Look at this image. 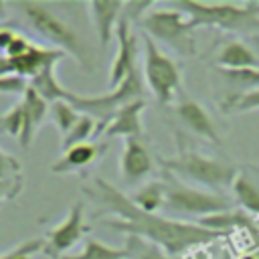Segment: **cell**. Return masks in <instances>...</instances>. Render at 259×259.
Segmentation results:
<instances>
[{
    "label": "cell",
    "mask_w": 259,
    "mask_h": 259,
    "mask_svg": "<svg viewBox=\"0 0 259 259\" xmlns=\"http://www.w3.org/2000/svg\"><path fill=\"white\" fill-rule=\"evenodd\" d=\"M85 192L103 210L113 214V219H103V223L107 227H111L113 231H119V233H127L130 237L148 239L150 243H156L170 255L182 253L190 247L204 245V243H210V241L227 235V233L204 229L194 223L166 219V217H160L158 212H146V210L138 208L130 200V196L121 194L115 186H111L109 182H105L99 176L93 178V184L89 188H85Z\"/></svg>",
    "instance_id": "obj_1"
},
{
    "label": "cell",
    "mask_w": 259,
    "mask_h": 259,
    "mask_svg": "<svg viewBox=\"0 0 259 259\" xmlns=\"http://www.w3.org/2000/svg\"><path fill=\"white\" fill-rule=\"evenodd\" d=\"M170 6L178 8L188 26H217L231 32H255L259 30V2H192L178 0Z\"/></svg>",
    "instance_id": "obj_2"
},
{
    "label": "cell",
    "mask_w": 259,
    "mask_h": 259,
    "mask_svg": "<svg viewBox=\"0 0 259 259\" xmlns=\"http://www.w3.org/2000/svg\"><path fill=\"white\" fill-rule=\"evenodd\" d=\"M144 97V83H142V77H140V71L134 69L119 87L111 89L109 93H103V95H77V93H71L67 91L65 93V99L79 111V113H85L89 117H97V127H95V136H101L105 125L113 119V115L119 111V107H123L125 103H132L136 99H142Z\"/></svg>",
    "instance_id": "obj_3"
},
{
    "label": "cell",
    "mask_w": 259,
    "mask_h": 259,
    "mask_svg": "<svg viewBox=\"0 0 259 259\" xmlns=\"http://www.w3.org/2000/svg\"><path fill=\"white\" fill-rule=\"evenodd\" d=\"M16 8L24 14L26 22L30 24V28L36 34H40L42 38H47L53 45H57L59 51L73 55V59L81 67L89 69V59H87V53H85L77 32L67 22H63L59 16H55L49 10L47 4H40V2H20V4H16Z\"/></svg>",
    "instance_id": "obj_4"
},
{
    "label": "cell",
    "mask_w": 259,
    "mask_h": 259,
    "mask_svg": "<svg viewBox=\"0 0 259 259\" xmlns=\"http://www.w3.org/2000/svg\"><path fill=\"white\" fill-rule=\"evenodd\" d=\"M162 166L170 174L184 176L192 182H198V184L210 186V188L233 186L235 178L239 176V166H235L227 160L206 158L198 152H180L176 158L162 160Z\"/></svg>",
    "instance_id": "obj_5"
},
{
    "label": "cell",
    "mask_w": 259,
    "mask_h": 259,
    "mask_svg": "<svg viewBox=\"0 0 259 259\" xmlns=\"http://www.w3.org/2000/svg\"><path fill=\"white\" fill-rule=\"evenodd\" d=\"M138 24L146 30L148 36H154L166 42L170 49H174L182 57H192L196 53L192 28L188 26L186 16L170 4L162 8H150Z\"/></svg>",
    "instance_id": "obj_6"
},
{
    "label": "cell",
    "mask_w": 259,
    "mask_h": 259,
    "mask_svg": "<svg viewBox=\"0 0 259 259\" xmlns=\"http://www.w3.org/2000/svg\"><path fill=\"white\" fill-rule=\"evenodd\" d=\"M233 208H235V198H229L225 194L192 188V186H186L178 180L166 182L164 210L184 212V214H200V219H202V217L227 212Z\"/></svg>",
    "instance_id": "obj_7"
},
{
    "label": "cell",
    "mask_w": 259,
    "mask_h": 259,
    "mask_svg": "<svg viewBox=\"0 0 259 259\" xmlns=\"http://www.w3.org/2000/svg\"><path fill=\"white\" fill-rule=\"evenodd\" d=\"M144 77L160 103H170L180 87V71L176 63L164 55L148 34H144Z\"/></svg>",
    "instance_id": "obj_8"
},
{
    "label": "cell",
    "mask_w": 259,
    "mask_h": 259,
    "mask_svg": "<svg viewBox=\"0 0 259 259\" xmlns=\"http://www.w3.org/2000/svg\"><path fill=\"white\" fill-rule=\"evenodd\" d=\"M83 235V202L71 204L67 217L49 231L47 241L42 245V253L51 259H61L65 251H69L75 243H79Z\"/></svg>",
    "instance_id": "obj_9"
},
{
    "label": "cell",
    "mask_w": 259,
    "mask_h": 259,
    "mask_svg": "<svg viewBox=\"0 0 259 259\" xmlns=\"http://www.w3.org/2000/svg\"><path fill=\"white\" fill-rule=\"evenodd\" d=\"M115 34H117V53H115V57H113L111 71H109V85H111V89L119 87V85L123 83V79H125L134 69H138V65H136V57H138V36L132 32V22H130L127 18L119 16Z\"/></svg>",
    "instance_id": "obj_10"
},
{
    "label": "cell",
    "mask_w": 259,
    "mask_h": 259,
    "mask_svg": "<svg viewBox=\"0 0 259 259\" xmlns=\"http://www.w3.org/2000/svg\"><path fill=\"white\" fill-rule=\"evenodd\" d=\"M154 168V160L140 138H127L123 142V152L119 158V172L127 184H134L146 176H150Z\"/></svg>",
    "instance_id": "obj_11"
},
{
    "label": "cell",
    "mask_w": 259,
    "mask_h": 259,
    "mask_svg": "<svg viewBox=\"0 0 259 259\" xmlns=\"http://www.w3.org/2000/svg\"><path fill=\"white\" fill-rule=\"evenodd\" d=\"M65 57L63 51L59 49H47V47H36L32 45L28 49L26 55L18 57V59H10L12 61V67H14V73L18 77H24V79H32L36 77L38 73L42 71H49V69H55V65Z\"/></svg>",
    "instance_id": "obj_12"
},
{
    "label": "cell",
    "mask_w": 259,
    "mask_h": 259,
    "mask_svg": "<svg viewBox=\"0 0 259 259\" xmlns=\"http://www.w3.org/2000/svg\"><path fill=\"white\" fill-rule=\"evenodd\" d=\"M174 109H176L178 117L184 121V125H186L190 132H194L196 136H200V138H204V140H208V142H212V144H221V136L217 134L210 115L206 113V109H204L200 103H196V101L190 99V97H182V99L176 103Z\"/></svg>",
    "instance_id": "obj_13"
},
{
    "label": "cell",
    "mask_w": 259,
    "mask_h": 259,
    "mask_svg": "<svg viewBox=\"0 0 259 259\" xmlns=\"http://www.w3.org/2000/svg\"><path fill=\"white\" fill-rule=\"evenodd\" d=\"M144 99H136L132 103H125L123 107H119V111L113 115V119L105 125L103 134L105 138H117V136H123L125 140L127 138H140L142 134V109H144Z\"/></svg>",
    "instance_id": "obj_14"
},
{
    "label": "cell",
    "mask_w": 259,
    "mask_h": 259,
    "mask_svg": "<svg viewBox=\"0 0 259 259\" xmlns=\"http://www.w3.org/2000/svg\"><path fill=\"white\" fill-rule=\"evenodd\" d=\"M89 12L95 24V32L99 38V45L105 47L111 40L113 30L117 28L119 16L123 12V2H111V0H95L89 2Z\"/></svg>",
    "instance_id": "obj_15"
},
{
    "label": "cell",
    "mask_w": 259,
    "mask_h": 259,
    "mask_svg": "<svg viewBox=\"0 0 259 259\" xmlns=\"http://www.w3.org/2000/svg\"><path fill=\"white\" fill-rule=\"evenodd\" d=\"M105 144H93V142H85V144H77L69 150H65V154L51 166V172L55 174H69L75 170H81L89 164H93L105 150Z\"/></svg>",
    "instance_id": "obj_16"
},
{
    "label": "cell",
    "mask_w": 259,
    "mask_h": 259,
    "mask_svg": "<svg viewBox=\"0 0 259 259\" xmlns=\"http://www.w3.org/2000/svg\"><path fill=\"white\" fill-rule=\"evenodd\" d=\"M217 65L221 69H247V67H259V61L249 45H245L243 40H231L219 53Z\"/></svg>",
    "instance_id": "obj_17"
},
{
    "label": "cell",
    "mask_w": 259,
    "mask_h": 259,
    "mask_svg": "<svg viewBox=\"0 0 259 259\" xmlns=\"http://www.w3.org/2000/svg\"><path fill=\"white\" fill-rule=\"evenodd\" d=\"M0 130L8 136L18 138L22 148H28L32 138H34V134L28 127V121H26V115H24V109H22L20 101L16 105H12L6 113L0 115Z\"/></svg>",
    "instance_id": "obj_18"
},
{
    "label": "cell",
    "mask_w": 259,
    "mask_h": 259,
    "mask_svg": "<svg viewBox=\"0 0 259 259\" xmlns=\"http://www.w3.org/2000/svg\"><path fill=\"white\" fill-rule=\"evenodd\" d=\"M130 200L146 210V212H158L160 208H164V200H166V182H148L144 184L134 196H130Z\"/></svg>",
    "instance_id": "obj_19"
},
{
    "label": "cell",
    "mask_w": 259,
    "mask_h": 259,
    "mask_svg": "<svg viewBox=\"0 0 259 259\" xmlns=\"http://www.w3.org/2000/svg\"><path fill=\"white\" fill-rule=\"evenodd\" d=\"M20 105H22V109H24V115H26V121H28V127H30V132L34 134L36 132V127L45 121V117H47V113H49V103L28 85V89L24 91V95H22V99H20Z\"/></svg>",
    "instance_id": "obj_20"
},
{
    "label": "cell",
    "mask_w": 259,
    "mask_h": 259,
    "mask_svg": "<svg viewBox=\"0 0 259 259\" xmlns=\"http://www.w3.org/2000/svg\"><path fill=\"white\" fill-rule=\"evenodd\" d=\"M233 192H235V200L241 208H245L247 212L259 214V186L249 176L239 174L233 182Z\"/></svg>",
    "instance_id": "obj_21"
},
{
    "label": "cell",
    "mask_w": 259,
    "mask_h": 259,
    "mask_svg": "<svg viewBox=\"0 0 259 259\" xmlns=\"http://www.w3.org/2000/svg\"><path fill=\"white\" fill-rule=\"evenodd\" d=\"M61 259H130V251L115 249L109 245H103L97 239H87L83 245V251L77 255H63Z\"/></svg>",
    "instance_id": "obj_22"
},
{
    "label": "cell",
    "mask_w": 259,
    "mask_h": 259,
    "mask_svg": "<svg viewBox=\"0 0 259 259\" xmlns=\"http://www.w3.org/2000/svg\"><path fill=\"white\" fill-rule=\"evenodd\" d=\"M28 85L49 103H55V101H59V99H65V93H67V89H63L61 87V83H59V79L55 77V69H49V71H42V73H38L36 77H32L30 81H28Z\"/></svg>",
    "instance_id": "obj_23"
},
{
    "label": "cell",
    "mask_w": 259,
    "mask_h": 259,
    "mask_svg": "<svg viewBox=\"0 0 259 259\" xmlns=\"http://www.w3.org/2000/svg\"><path fill=\"white\" fill-rule=\"evenodd\" d=\"M198 225L204 229H210V231L227 233V229H233V227H251V221L247 219V214L243 210H227V212L202 217L198 221Z\"/></svg>",
    "instance_id": "obj_24"
},
{
    "label": "cell",
    "mask_w": 259,
    "mask_h": 259,
    "mask_svg": "<svg viewBox=\"0 0 259 259\" xmlns=\"http://www.w3.org/2000/svg\"><path fill=\"white\" fill-rule=\"evenodd\" d=\"M49 113H51L55 125L59 127V132H63V136L69 134V130L75 125V121H77L79 115H81V113H79L67 99H59V101L51 103Z\"/></svg>",
    "instance_id": "obj_25"
},
{
    "label": "cell",
    "mask_w": 259,
    "mask_h": 259,
    "mask_svg": "<svg viewBox=\"0 0 259 259\" xmlns=\"http://www.w3.org/2000/svg\"><path fill=\"white\" fill-rule=\"evenodd\" d=\"M95 127H97L95 119L89 117V115H85V113H81L79 119L75 121V125L69 130V134H65V138H63V150H69V148H73L77 144H85L89 136H95Z\"/></svg>",
    "instance_id": "obj_26"
},
{
    "label": "cell",
    "mask_w": 259,
    "mask_h": 259,
    "mask_svg": "<svg viewBox=\"0 0 259 259\" xmlns=\"http://www.w3.org/2000/svg\"><path fill=\"white\" fill-rule=\"evenodd\" d=\"M221 75H223L229 83H233V85L245 89L243 93L253 91V89H259V67H247V69H221Z\"/></svg>",
    "instance_id": "obj_27"
},
{
    "label": "cell",
    "mask_w": 259,
    "mask_h": 259,
    "mask_svg": "<svg viewBox=\"0 0 259 259\" xmlns=\"http://www.w3.org/2000/svg\"><path fill=\"white\" fill-rule=\"evenodd\" d=\"M223 109L231 111V113H245L251 109H259V89H253V91H247V93L233 97L229 103L223 105Z\"/></svg>",
    "instance_id": "obj_28"
},
{
    "label": "cell",
    "mask_w": 259,
    "mask_h": 259,
    "mask_svg": "<svg viewBox=\"0 0 259 259\" xmlns=\"http://www.w3.org/2000/svg\"><path fill=\"white\" fill-rule=\"evenodd\" d=\"M42 245H45V241H40V239H28V241L18 243L14 249L2 253L0 259H30L34 253L42 251Z\"/></svg>",
    "instance_id": "obj_29"
},
{
    "label": "cell",
    "mask_w": 259,
    "mask_h": 259,
    "mask_svg": "<svg viewBox=\"0 0 259 259\" xmlns=\"http://www.w3.org/2000/svg\"><path fill=\"white\" fill-rule=\"evenodd\" d=\"M0 180H8V182L20 180V162L2 150H0Z\"/></svg>",
    "instance_id": "obj_30"
},
{
    "label": "cell",
    "mask_w": 259,
    "mask_h": 259,
    "mask_svg": "<svg viewBox=\"0 0 259 259\" xmlns=\"http://www.w3.org/2000/svg\"><path fill=\"white\" fill-rule=\"evenodd\" d=\"M28 89V79L18 77V75H8V77H0V93L2 95H24V91Z\"/></svg>",
    "instance_id": "obj_31"
},
{
    "label": "cell",
    "mask_w": 259,
    "mask_h": 259,
    "mask_svg": "<svg viewBox=\"0 0 259 259\" xmlns=\"http://www.w3.org/2000/svg\"><path fill=\"white\" fill-rule=\"evenodd\" d=\"M30 47H32V42H30L24 34L18 32V34L14 36V40L8 45V49H6V57H8V59H18V57L26 55Z\"/></svg>",
    "instance_id": "obj_32"
},
{
    "label": "cell",
    "mask_w": 259,
    "mask_h": 259,
    "mask_svg": "<svg viewBox=\"0 0 259 259\" xmlns=\"http://www.w3.org/2000/svg\"><path fill=\"white\" fill-rule=\"evenodd\" d=\"M20 190V180L8 182V180H0V200L4 198H14Z\"/></svg>",
    "instance_id": "obj_33"
},
{
    "label": "cell",
    "mask_w": 259,
    "mask_h": 259,
    "mask_svg": "<svg viewBox=\"0 0 259 259\" xmlns=\"http://www.w3.org/2000/svg\"><path fill=\"white\" fill-rule=\"evenodd\" d=\"M16 34H18V32H16L14 28H10V26H0V49L6 51L8 45L14 40Z\"/></svg>",
    "instance_id": "obj_34"
},
{
    "label": "cell",
    "mask_w": 259,
    "mask_h": 259,
    "mask_svg": "<svg viewBox=\"0 0 259 259\" xmlns=\"http://www.w3.org/2000/svg\"><path fill=\"white\" fill-rule=\"evenodd\" d=\"M8 75H16L12 61L8 57H0V77H8Z\"/></svg>",
    "instance_id": "obj_35"
},
{
    "label": "cell",
    "mask_w": 259,
    "mask_h": 259,
    "mask_svg": "<svg viewBox=\"0 0 259 259\" xmlns=\"http://www.w3.org/2000/svg\"><path fill=\"white\" fill-rule=\"evenodd\" d=\"M2 12H4V4L0 2V16H2Z\"/></svg>",
    "instance_id": "obj_36"
}]
</instances>
